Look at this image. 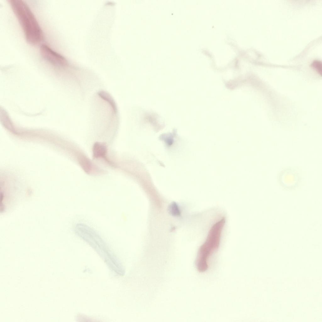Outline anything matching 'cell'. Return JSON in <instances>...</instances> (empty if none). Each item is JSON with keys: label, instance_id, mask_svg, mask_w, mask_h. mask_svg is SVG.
I'll use <instances>...</instances> for the list:
<instances>
[{"label": "cell", "instance_id": "5", "mask_svg": "<svg viewBox=\"0 0 322 322\" xmlns=\"http://www.w3.org/2000/svg\"><path fill=\"white\" fill-rule=\"evenodd\" d=\"M81 164L82 168L86 173H90L91 172L92 166L88 159L83 158L81 160Z\"/></svg>", "mask_w": 322, "mask_h": 322}, {"label": "cell", "instance_id": "4", "mask_svg": "<svg viewBox=\"0 0 322 322\" xmlns=\"http://www.w3.org/2000/svg\"><path fill=\"white\" fill-rule=\"evenodd\" d=\"M92 153L94 158H102L108 161L106 157L107 147L104 143L99 142H95L93 147Z\"/></svg>", "mask_w": 322, "mask_h": 322}, {"label": "cell", "instance_id": "2", "mask_svg": "<svg viewBox=\"0 0 322 322\" xmlns=\"http://www.w3.org/2000/svg\"><path fill=\"white\" fill-rule=\"evenodd\" d=\"M220 229H221L219 230H216L215 232V226L213 229L212 228L211 232L210 233L209 237L207 238L206 242L199 250L195 264L197 269L199 272H205L208 268V262L209 257L218 247L221 231L219 233L218 232Z\"/></svg>", "mask_w": 322, "mask_h": 322}, {"label": "cell", "instance_id": "6", "mask_svg": "<svg viewBox=\"0 0 322 322\" xmlns=\"http://www.w3.org/2000/svg\"><path fill=\"white\" fill-rule=\"evenodd\" d=\"M312 67L319 74H322V63L318 60H315L312 63Z\"/></svg>", "mask_w": 322, "mask_h": 322}, {"label": "cell", "instance_id": "3", "mask_svg": "<svg viewBox=\"0 0 322 322\" xmlns=\"http://www.w3.org/2000/svg\"><path fill=\"white\" fill-rule=\"evenodd\" d=\"M40 52L43 59L54 66H62L67 63V60L63 56L46 44L41 45Z\"/></svg>", "mask_w": 322, "mask_h": 322}, {"label": "cell", "instance_id": "1", "mask_svg": "<svg viewBox=\"0 0 322 322\" xmlns=\"http://www.w3.org/2000/svg\"><path fill=\"white\" fill-rule=\"evenodd\" d=\"M8 2L27 42L32 45L39 44L43 40V32L28 5L22 0H9Z\"/></svg>", "mask_w": 322, "mask_h": 322}]
</instances>
